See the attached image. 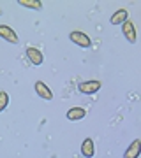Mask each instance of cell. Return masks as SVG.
<instances>
[{"instance_id": "obj_13", "label": "cell", "mask_w": 141, "mask_h": 158, "mask_svg": "<svg viewBox=\"0 0 141 158\" xmlns=\"http://www.w3.org/2000/svg\"><path fill=\"white\" fill-rule=\"evenodd\" d=\"M0 16H2V11H0Z\"/></svg>"}, {"instance_id": "obj_10", "label": "cell", "mask_w": 141, "mask_h": 158, "mask_svg": "<svg viewBox=\"0 0 141 158\" xmlns=\"http://www.w3.org/2000/svg\"><path fill=\"white\" fill-rule=\"evenodd\" d=\"M65 116H67V119H71V121H78V119H83L85 116H86V113H85L83 107H71Z\"/></svg>"}, {"instance_id": "obj_8", "label": "cell", "mask_w": 141, "mask_h": 158, "mask_svg": "<svg viewBox=\"0 0 141 158\" xmlns=\"http://www.w3.org/2000/svg\"><path fill=\"white\" fill-rule=\"evenodd\" d=\"M81 155L85 158H92L95 155V146H94V141H92L90 137H86L81 144Z\"/></svg>"}, {"instance_id": "obj_9", "label": "cell", "mask_w": 141, "mask_h": 158, "mask_svg": "<svg viewBox=\"0 0 141 158\" xmlns=\"http://www.w3.org/2000/svg\"><path fill=\"white\" fill-rule=\"evenodd\" d=\"M127 19H129L127 9H118L117 12H113V16L109 18V23H111V25H122V23H125Z\"/></svg>"}, {"instance_id": "obj_7", "label": "cell", "mask_w": 141, "mask_h": 158, "mask_svg": "<svg viewBox=\"0 0 141 158\" xmlns=\"http://www.w3.org/2000/svg\"><path fill=\"white\" fill-rule=\"evenodd\" d=\"M141 153V141L139 139H134L132 144L127 148V151L124 153V158H138Z\"/></svg>"}, {"instance_id": "obj_2", "label": "cell", "mask_w": 141, "mask_h": 158, "mask_svg": "<svg viewBox=\"0 0 141 158\" xmlns=\"http://www.w3.org/2000/svg\"><path fill=\"white\" fill-rule=\"evenodd\" d=\"M99 88H101V81H85V83H79V86H78L79 93H85V95L97 93Z\"/></svg>"}, {"instance_id": "obj_3", "label": "cell", "mask_w": 141, "mask_h": 158, "mask_svg": "<svg viewBox=\"0 0 141 158\" xmlns=\"http://www.w3.org/2000/svg\"><path fill=\"white\" fill-rule=\"evenodd\" d=\"M34 88H35V93H37L41 98H44V100H51V98H53V91L48 88V85H46V83L37 81V83L34 85Z\"/></svg>"}, {"instance_id": "obj_11", "label": "cell", "mask_w": 141, "mask_h": 158, "mask_svg": "<svg viewBox=\"0 0 141 158\" xmlns=\"http://www.w3.org/2000/svg\"><path fill=\"white\" fill-rule=\"evenodd\" d=\"M18 4L23 7H28V9H35V11L42 9V4H41L39 0H18Z\"/></svg>"}, {"instance_id": "obj_5", "label": "cell", "mask_w": 141, "mask_h": 158, "mask_svg": "<svg viewBox=\"0 0 141 158\" xmlns=\"http://www.w3.org/2000/svg\"><path fill=\"white\" fill-rule=\"evenodd\" d=\"M27 56L34 65H42V62H44V55H42L37 48H28L27 49Z\"/></svg>"}, {"instance_id": "obj_6", "label": "cell", "mask_w": 141, "mask_h": 158, "mask_svg": "<svg viewBox=\"0 0 141 158\" xmlns=\"http://www.w3.org/2000/svg\"><path fill=\"white\" fill-rule=\"evenodd\" d=\"M122 25H124L122 32H124L125 39L129 40L130 44H134V42H136V28H134V25H132V21H130V19H127V21L122 23Z\"/></svg>"}, {"instance_id": "obj_1", "label": "cell", "mask_w": 141, "mask_h": 158, "mask_svg": "<svg viewBox=\"0 0 141 158\" xmlns=\"http://www.w3.org/2000/svg\"><path fill=\"white\" fill-rule=\"evenodd\" d=\"M69 39H71V42H74V44L79 46V48H90V46H92L90 37L85 34V32H79V30H76V32H71Z\"/></svg>"}, {"instance_id": "obj_4", "label": "cell", "mask_w": 141, "mask_h": 158, "mask_svg": "<svg viewBox=\"0 0 141 158\" xmlns=\"http://www.w3.org/2000/svg\"><path fill=\"white\" fill-rule=\"evenodd\" d=\"M0 37H4L6 40H9L12 44H18V40H20L18 39V34L11 27H7V25H0Z\"/></svg>"}, {"instance_id": "obj_12", "label": "cell", "mask_w": 141, "mask_h": 158, "mask_svg": "<svg viewBox=\"0 0 141 158\" xmlns=\"http://www.w3.org/2000/svg\"><path fill=\"white\" fill-rule=\"evenodd\" d=\"M7 104H9V95L6 91H0V113L7 107Z\"/></svg>"}]
</instances>
